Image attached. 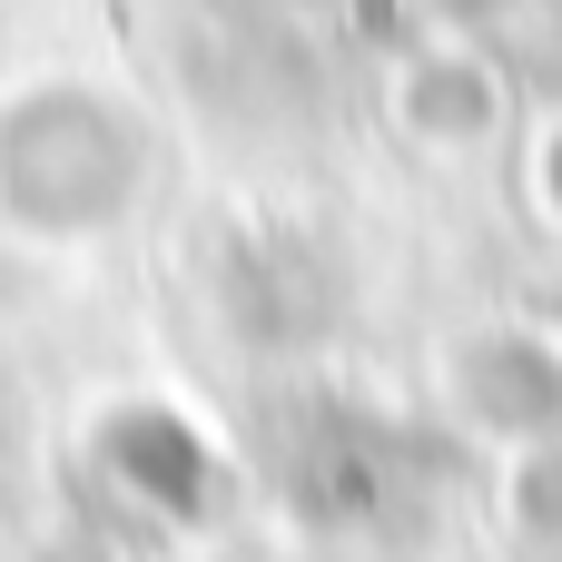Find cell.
Instances as JSON below:
<instances>
[{
	"label": "cell",
	"instance_id": "6da1fadb",
	"mask_svg": "<svg viewBox=\"0 0 562 562\" xmlns=\"http://www.w3.org/2000/svg\"><path fill=\"white\" fill-rule=\"evenodd\" d=\"M138 188V128L99 89H30L0 109V207L40 237H89Z\"/></svg>",
	"mask_w": 562,
	"mask_h": 562
},
{
	"label": "cell",
	"instance_id": "277c9868",
	"mask_svg": "<svg viewBox=\"0 0 562 562\" xmlns=\"http://www.w3.org/2000/svg\"><path fill=\"white\" fill-rule=\"evenodd\" d=\"M553 178H562V148H553Z\"/></svg>",
	"mask_w": 562,
	"mask_h": 562
},
{
	"label": "cell",
	"instance_id": "7a4b0ae2",
	"mask_svg": "<svg viewBox=\"0 0 562 562\" xmlns=\"http://www.w3.org/2000/svg\"><path fill=\"white\" fill-rule=\"evenodd\" d=\"M99 454H109V474H119L148 514H178V524H188V514L217 504V454H207V435L178 425L168 405H128V415H109Z\"/></svg>",
	"mask_w": 562,
	"mask_h": 562
},
{
	"label": "cell",
	"instance_id": "3957f363",
	"mask_svg": "<svg viewBox=\"0 0 562 562\" xmlns=\"http://www.w3.org/2000/svg\"><path fill=\"white\" fill-rule=\"evenodd\" d=\"M514 524L543 533V543H562V435H543V445L524 454V474H514Z\"/></svg>",
	"mask_w": 562,
	"mask_h": 562
}]
</instances>
